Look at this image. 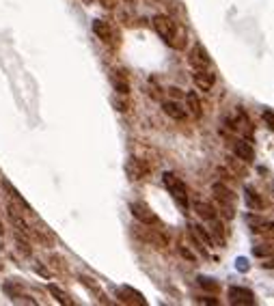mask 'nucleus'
I'll list each match as a JSON object with an SVG mask.
<instances>
[{
    "instance_id": "nucleus-1",
    "label": "nucleus",
    "mask_w": 274,
    "mask_h": 306,
    "mask_svg": "<svg viewBox=\"0 0 274 306\" xmlns=\"http://www.w3.org/2000/svg\"><path fill=\"white\" fill-rule=\"evenodd\" d=\"M162 181H164L166 190L171 192V197H173L175 203H177L184 211L190 209V197H188V188H186L184 181H181L175 173H168V171L162 175Z\"/></svg>"
},
{
    "instance_id": "nucleus-2",
    "label": "nucleus",
    "mask_w": 274,
    "mask_h": 306,
    "mask_svg": "<svg viewBox=\"0 0 274 306\" xmlns=\"http://www.w3.org/2000/svg\"><path fill=\"white\" fill-rule=\"evenodd\" d=\"M151 22H153V28L160 35L162 41L168 43L171 48H177V24H175L168 15H162V13L153 15Z\"/></svg>"
},
{
    "instance_id": "nucleus-3",
    "label": "nucleus",
    "mask_w": 274,
    "mask_h": 306,
    "mask_svg": "<svg viewBox=\"0 0 274 306\" xmlns=\"http://www.w3.org/2000/svg\"><path fill=\"white\" fill-rule=\"evenodd\" d=\"M130 211H132V216L138 220L140 224L151 226V224H158L160 222V218L151 211V207H149L147 203H140V201H136V203H130Z\"/></svg>"
},
{
    "instance_id": "nucleus-4",
    "label": "nucleus",
    "mask_w": 274,
    "mask_h": 306,
    "mask_svg": "<svg viewBox=\"0 0 274 306\" xmlns=\"http://www.w3.org/2000/svg\"><path fill=\"white\" fill-rule=\"evenodd\" d=\"M229 302L236 306H246V304L253 306L255 304V296L246 287H229Z\"/></svg>"
},
{
    "instance_id": "nucleus-5",
    "label": "nucleus",
    "mask_w": 274,
    "mask_h": 306,
    "mask_svg": "<svg viewBox=\"0 0 274 306\" xmlns=\"http://www.w3.org/2000/svg\"><path fill=\"white\" fill-rule=\"evenodd\" d=\"M188 63L192 65V69H210V65H212V61H210V56H207L205 48H203V45H199V43L190 50Z\"/></svg>"
},
{
    "instance_id": "nucleus-6",
    "label": "nucleus",
    "mask_w": 274,
    "mask_h": 306,
    "mask_svg": "<svg viewBox=\"0 0 274 306\" xmlns=\"http://www.w3.org/2000/svg\"><path fill=\"white\" fill-rule=\"evenodd\" d=\"M192 80H194V87H197L199 91H212L214 82H216V76H214L210 69H194Z\"/></svg>"
},
{
    "instance_id": "nucleus-7",
    "label": "nucleus",
    "mask_w": 274,
    "mask_h": 306,
    "mask_svg": "<svg viewBox=\"0 0 274 306\" xmlns=\"http://www.w3.org/2000/svg\"><path fill=\"white\" fill-rule=\"evenodd\" d=\"M126 173L132 181H140V179H145V175H147V164L138 158H130L126 162Z\"/></svg>"
},
{
    "instance_id": "nucleus-8",
    "label": "nucleus",
    "mask_w": 274,
    "mask_h": 306,
    "mask_svg": "<svg viewBox=\"0 0 274 306\" xmlns=\"http://www.w3.org/2000/svg\"><path fill=\"white\" fill-rule=\"evenodd\" d=\"M246 224H249L255 233H268V231H274V220L262 218V216H257V213H246Z\"/></svg>"
},
{
    "instance_id": "nucleus-9",
    "label": "nucleus",
    "mask_w": 274,
    "mask_h": 306,
    "mask_svg": "<svg viewBox=\"0 0 274 306\" xmlns=\"http://www.w3.org/2000/svg\"><path fill=\"white\" fill-rule=\"evenodd\" d=\"M117 298H121V302H128V304H140V306L147 304L140 291H136L132 287H119L117 289Z\"/></svg>"
},
{
    "instance_id": "nucleus-10",
    "label": "nucleus",
    "mask_w": 274,
    "mask_h": 306,
    "mask_svg": "<svg viewBox=\"0 0 274 306\" xmlns=\"http://www.w3.org/2000/svg\"><path fill=\"white\" fill-rule=\"evenodd\" d=\"M233 153H236L242 162H246V164L255 162V149H253L251 142H246V140H236L233 142Z\"/></svg>"
},
{
    "instance_id": "nucleus-11",
    "label": "nucleus",
    "mask_w": 274,
    "mask_h": 306,
    "mask_svg": "<svg viewBox=\"0 0 274 306\" xmlns=\"http://www.w3.org/2000/svg\"><path fill=\"white\" fill-rule=\"evenodd\" d=\"M244 203H246V207H249L251 211H262L264 209V201H262V197H259L257 190L253 186L244 188Z\"/></svg>"
},
{
    "instance_id": "nucleus-12",
    "label": "nucleus",
    "mask_w": 274,
    "mask_h": 306,
    "mask_svg": "<svg viewBox=\"0 0 274 306\" xmlns=\"http://www.w3.org/2000/svg\"><path fill=\"white\" fill-rule=\"evenodd\" d=\"M192 207H194V211H197V216L201 220H205V222H210V220L216 218V207H214L212 203H207V201H194Z\"/></svg>"
},
{
    "instance_id": "nucleus-13",
    "label": "nucleus",
    "mask_w": 274,
    "mask_h": 306,
    "mask_svg": "<svg viewBox=\"0 0 274 306\" xmlns=\"http://www.w3.org/2000/svg\"><path fill=\"white\" fill-rule=\"evenodd\" d=\"M162 110H164L166 116H171V119H175V121H184L186 119V108H181L177 100L164 102L162 103Z\"/></svg>"
},
{
    "instance_id": "nucleus-14",
    "label": "nucleus",
    "mask_w": 274,
    "mask_h": 306,
    "mask_svg": "<svg viewBox=\"0 0 274 306\" xmlns=\"http://www.w3.org/2000/svg\"><path fill=\"white\" fill-rule=\"evenodd\" d=\"M212 194L214 199H216V203H227V205H233V201H236V197H233V192L227 188L225 184H214L212 186Z\"/></svg>"
},
{
    "instance_id": "nucleus-15",
    "label": "nucleus",
    "mask_w": 274,
    "mask_h": 306,
    "mask_svg": "<svg viewBox=\"0 0 274 306\" xmlns=\"http://www.w3.org/2000/svg\"><path fill=\"white\" fill-rule=\"evenodd\" d=\"M186 106H188V112H190L194 119H201V114H203V108H201V100L199 95L194 93V91H190V93H186Z\"/></svg>"
},
{
    "instance_id": "nucleus-16",
    "label": "nucleus",
    "mask_w": 274,
    "mask_h": 306,
    "mask_svg": "<svg viewBox=\"0 0 274 306\" xmlns=\"http://www.w3.org/2000/svg\"><path fill=\"white\" fill-rule=\"evenodd\" d=\"M93 32L102 39L104 43L113 41V28H110L108 22H104V19H95V22H93Z\"/></svg>"
},
{
    "instance_id": "nucleus-17",
    "label": "nucleus",
    "mask_w": 274,
    "mask_h": 306,
    "mask_svg": "<svg viewBox=\"0 0 274 306\" xmlns=\"http://www.w3.org/2000/svg\"><path fill=\"white\" fill-rule=\"evenodd\" d=\"M210 226H212V237L216 239V242L223 246L225 244V226H223V222H220L218 218H214V220H210Z\"/></svg>"
},
{
    "instance_id": "nucleus-18",
    "label": "nucleus",
    "mask_w": 274,
    "mask_h": 306,
    "mask_svg": "<svg viewBox=\"0 0 274 306\" xmlns=\"http://www.w3.org/2000/svg\"><path fill=\"white\" fill-rule=\"evenodd\" d=\"M48 291H50V294L52 296H54V300L58 302V304H65V306H71V304H74V302H71L69 300V296L67 294H65V291L61 289V287H56V285H48Z\"/></svg>"
},
{
    "instance_id": "nucleus-19",
    "label": "nucleus",
    "mask_w": 274,
    "mask_h": 306,
    "mask_svg": "<svg viewBox=\"0 0 274 306\" xmlns=\"http://www.w3.org/2000/svg\"><path fill=\"white\" fill-rule=\"evenodd\" d=\"M190 229L197 233V237L201 239V242H203L205 246H214V237H212V233L205 229V226H201V224H192Z\"/></svg>"
},
{
    "instance_id": "nucleus-20",
    "label": "nucleus",
    "mask_w": 274,
    "mask_h": 306,
    "mask_svg": "<svg viewBox=\"0 0 274 306\" xmlns=\"http://www.w3.org/2000/svg\"><path fill=\"white\" fill-rule=\"evenodd\" d=\"M197 281H199V287H201V289H205V291H210V294H214V296H216V294H218V291H220V287H218V283H216V281H214V278H207V276H199V278H197Z\"/></svg>"
},
{
    "instance_id": "nucleus-21",
    "label": "nucleus",
    "mask_w": 274,
    "mask_h": 306,
    "mask_svg": "<svg viewBox=\"0 0 274 306\" xmlns=\"http://www.w3.org/2000/svg\"><path fill=\"white\" fill-rule=\"evenodd\" d=\"M253 255L259 257V259L272 257V255H274V242H272V244H262V246H255V248H253Z\"/></svg>"
},
{
    "instance_id": "nucleus-22",
    "label": "nucleus",
    "mask_w": 274,
    "mask_h": 306,
    "mask_svg": "<svg viewBox=\"0 0 274 306\" xmlns=\"http://www.w3.org/2000/svg\"><path fill=\"white\" fill-rule=\"evenodd\" d=\"M4 188H6V192H9V194H11V197H13V199H15V201H17V203H19V205H22V207H24V209H26V211H32V207H30L28 203H26V201L22 199V194H19V192L15 190V188H13V186L9 184V181H4Z\"/></svg>"
},
{
    "instance_id": "nucleus-23",
    "label": "nucleus",
    "mask_w": 274,
    "mask_h": 306,
    "mask_svg": "<svg viewBox=\"0 0 274 306\" xmlns=\"http://www.w3.org/2000/svg\"><path fill=\"white\" fill-rule=\"evenodd\" d=\"M190 242H192V246H194V248H197V250H199L201 255H203V257H210V252H207L205 244H203V242H201V239L197 237V233H194L192 229H190Z\"/></svg>"
},
{
    "instance_id": "nucleus-24",
    "label": "nucleus",
    "mask_w": 274,
    "mask_h": 306,
    "mask_svg": "<svg viewBox=\"0 0 274 306\" xmlns=\"http://www.w3.org/2000/svg\"><path fill=\"white\" fill-rule=\"evenodd\" d=\"M113 84H115V89L119 91L121 95H128V93H130V87H128V82L123 80V78H117V76H115V78H113Z\"/></svg>"
},
{
    "instance_id": "nucleus-25",
    "label": "nucleus",
    "mask_w": 274,
    "mask_h": 306,
    "mask_svg": "<svg viewBox=\"0 0 274 306\" xmlns=\"http://www.w3.org/2000/svg\"><path fill=\"white\" fill-rule=\"evenodd\" d=\"M262 116H264V123H266V125H268V127L272 129V132H274V110H270V108H266Z\"/></svg>"
},
{
    "instance_id": "nucleus-26",
    "label": "nucleus",
    "mask_w": 274,
    "mask_h": 306,
    "mask_svg": "<svg viewBox=\"0 0 274 306\" xmlns=\"http://www.w3.org/2000/svg\"><path fill=\"white\" fill-rule=\"evenodd\" d=\"M236 268H238L240 272H249V268H251V265H249V259H244V257H240V259H238V261H236Z\"/></svg>"
},
{
    "instance_id": "nucleus-27",
    "label": "nucleus",
    "mask_w": 274,
    "mask_h": 306,
    "mask_svg": "<svg viewBox=\"0 0 274 306\" xmlns=\"http://www.w3.org/2000/svg\"><path fill=\"white\" fill-rule=\"evenodd\" d=\"M262 268H264V270H274V257H272V259H268V261H266V263H262Z\"/></svg>"
},
{
    "instance_id": "nucleus-28",
    "label": "nucleus",
    "mask_w": 274,
    "mask_h": 306,
    "mask_svg": "<svg viewBox=\"0 0 274 306\" xmlns=\"http://www.w3.org/2000/svg\"><path fill=\"white\" fill-rule=\"evenodd\" d=\"M168 91H171V95L175 97V100H179V97H184V93H181L179 89H175V87H173V89H168Z\"/></svg>"
},
{
    "instance_id": "nucleus-29",
    "label": "nucleus",
    "mask_w": 274,
    "mask_h": 306,
    "mask_svg": "<svg viewBox=\"0 0 274 306\" xmlns=\"http://www.w3.org/2000/svg\"><path fill=\"white\" fill-rule=\"evenodd\" d=\"M179 252H181V255H184L186 259H190V261H194V255H192L190 250H186V248H179Z\"/></svg>"
},
{
    "instance_id": "nucleus-30",
    "label": "nucleus",
    "mask_w": 274,
    "mask_h": 306,
    "mask_svg": "<svg viewBox=\"0 0 274 306\" xmlns=\"http://www.w3.org/2000/svg\"><path fill=\"white\" fill-rule=\"evenodd\" d=\"M100 4L106 6V9H113V6H115V0H100Z\"/></svg>"
},
{
    "instance_id": "nucleus-31",
    "label": "nucleus",
    "mask_w": 274,
    "mask_h": 306,
    "mask_svg": "<svg viewBox=\"0 0 274 306\" xmlns=\"http://www.w3.org/2000/svg\"><path fill=\"white\" fill-rule=\"evenodd\" d=\"M199 302H203V304H218V300H214V298H201Z\"/></svg>"
},
{
    "instance_id": "nucleus-32",
    "label": "nucleus",
    "mask_w": 274,
    "mask_h": 306,
    "mask_svg": "<svg viewBox=\"0 0 274 306\" xmlns=\"http://www.w3.org/2000/svg\"><path fill=\"white\" fill-rule=\"evenodd\" d=\"M2 233H4V229H2V222H0V235H2Z\"/></svg>"
},
{
    "instance_id": "nucleus-33",
    "label": "nucleus",
    "mask_w": 274,
    "mask_h": 306,
    "mask_svg": "<svg viewBox=\"0 0 274 306\" xmlns=\"http://www.w3.org/2000/svg\"><path fill=\"white\" fill-rule=\"evenodd\" d=\"M84 2H87V4H91V2H93V0H84Z\"/></svg>"
},
{
    "instance_id": "nucleus-34",
    "label": "nucleus",
    "mask_w": 274,
    "mask_h": 306,
    "mask_svg": "<svg viewBox=\"0 0 274 306\" xmlns=\"http://www.w3.org/2000/svg\"><path fill=\"white\" fill-rule=\"evenodd\" d=\"M126 2H134V0H126Z\"/></svg>"
}]
</instances>
